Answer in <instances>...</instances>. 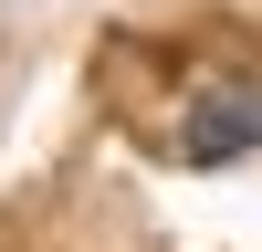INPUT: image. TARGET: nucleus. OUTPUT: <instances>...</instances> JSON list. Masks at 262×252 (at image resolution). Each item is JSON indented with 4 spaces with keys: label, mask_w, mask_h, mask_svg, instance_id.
I'll return each instance as SVG.
<instances>
[{
    "label": "nucleus",
    "mask_w": 262,
    "mask_h": 252,
    "mask_svg": "<svg viewBox=\"0 0 262 252\" xmlns=\"http://www.w3.org/2000/svg\"><path fill=\"white\" fill-rule=\"evenodd\" d=\"M231 147H262V84H221L189 116V158H231Z\"/></svg>",
    "instance_id": "obj_1"
}]
</instances>
